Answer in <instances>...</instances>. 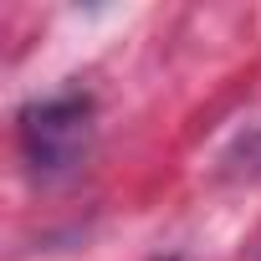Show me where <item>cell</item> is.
<instances>
[{
    "label": "cell",
    "instance_id": "cell-1",
    "mask_svg": "<svg viewBox=\"0 0 261 261\" xmlns=\"http://www.w3.org/2000/svg\"><path fill=\"white\" fill-rule=\"evenodd\" d=\"M21 154L41 179L72 174L92 154V102L77 92H62L21 108Z\"/></svg>",
    "mask_w": 261,
    "mask_h": 261
}]
</instances>
